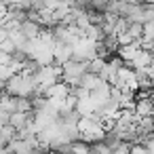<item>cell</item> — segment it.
Instances as JSON below:
<instances>
[{
	"label": "cell",
	"instance_id": "obj_1",
	"mask_svg": "<svg viewBox=\"0 0 154 154\" xmlns=\"http://www.w3.org/2000/svg\"><path fill=\"white\" fill-rule=\"evenodd\" d=\"M5 91H7V95H13V97H30V95L36 91L34 74L23 72V70H17V72L5 82Z\"/></svg>",
	"mask_w": 154,
	"mask_h": 154
},
{
	"label": "cell",
	"instance_id": "obj_2",
	"mask_svg": "<svg viewBox=\"0 0 154 154\" xmlns=\"http://www.w3.org/2000/svg\"><path fill=\"white\" fill-rule=\"evenodd\" d=\"M61 70V80L68 85V87H76L80 76L87 72V61H74V59H68L66 63L59 66Z\"/></svg>",
	"mask_w": 154,
	"mask_h": 154
},
{
	"label": "cell",
	"instance_id": "obj_3",
	"mask_svg": "<svg viewBox=\"0 0 154 154\" xmlns=\"http://www.w3.org/2000/svg\"><path fill=\"white\" fill-rule=\"evenodd\" d=\"M17 30H19L28 40H34V38H38V36L45 32V26H42V23H36V21L26 19V21H21V23L17 26Z\"/></svg>",
	"mask_w": 154,
	"mask_h": 154
},
{
	"label": "cell",
	"instance_id": "obj_4",
	"mask_svg": "<svg viewBox=\"0 0 154 154\" xmlns=\"http://www.w3.org/2000/svg\"><path fill=\"white\" fill-rule=\"evenodd\" d=\"M131 152V143H127V141H120L114 150H112V154H129Z\"/></svg>",
	"mask_w": 154,
	"mask_h": 154
},
{
	"label": "cell",
	"instance_id": "obj_5",
	"mask_svg": "<svg viewBox=\"0 0 154 154\" xmlns=\"http://www.w3.org/2000/svg\"><path fill=\"white\" fill-rule=\"evenodd\" d=\"M129 154H152V152H150V150H148V148H146L143 143H133V146H131V152H129Z\"/></svg>",
	"mask_w": 154,
	"mask_h": 154
},
{
	"label": "cell",
	"instance_id": "obj_6",
	"mask_svg": "<svg viewBox=\"0 0 154 154\" xmlns=\"http://www.w3.org/2000/svg\"><path fill=\"white\" fill-rule=\"evenodd\" d=\"M146 76H148V82L154 87V61H152V63L146 68Z\"/></svg>",
	"mask_w": 154,
	"mask_h": 154
},
{
	"label": "cell",
	"instance_id": "obj_7",
	"mask_svg": "<svg viewBox=\"0 0 154 154\" xmlns=\"http://www.w3.org/2000/svg\"><path fill=\"white\" fill-rule=\"evenodd\" d=\"M137 2H148V0H137Z\"/></svg>",
	"mask_w": 154,
	"mask_h": 154
}]
</instances>
